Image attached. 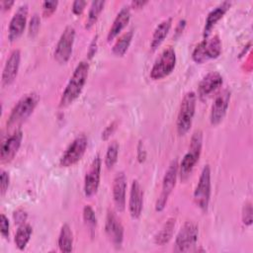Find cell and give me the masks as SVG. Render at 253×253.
Returning a JSON list of instances; mask_svg holds the SVG:
<instances>
[{"instance_id":"obj_24","label":"cell","mask_w":253,"mask_h":253,"mask_svg":"<svg viewBox=\"0 0 253 253\" xmlns=\"http://www.w3.org/2000/svg\"><path fill=\"white\" fill-rule=\"evenodd\" d=\"M176 224V218L170 217L167 219V221L163 224L162 228L159 230V232L154 237V242L157 245H164L169 242L173 235V231Z\"/></svg>"},{"instance_id":"obj_8","label":"cell","mask_w":253,"mask_h":253,"mask_svg":"<svg viewBox=\"0 0 253 253\" xmlns=\"http://www.w3.org/2000/svg\"><path fill=\"white\" fill-rule=\"evenodd\" d=\"M211 198V168L207 164L204 166L197 187L194 191V201L202 210L207 211Z\"/></svg>"},{"instance_id":"obj_27","label":"cell","mask_w":253,"mask_h":253,"mask_svg":"<svg viewBox=\"0 0 253 253\" xmlns=\"http://www.w3.org/2000/svg\"><path fill=\"white\" fill-rule=\"evenodd\" d=\"M132 36H133L132 31H128V32H126L125 34H123L117 40L116 43L113 46L114 54H116L117 56H123L126 52V50L130 44Z\"/></svg>"},{"instance_id":"obj_15","label":"cell","mask_w":253,"mask_h":253,"mask_svg":"<svg viewBox=\"0 0 253 253\" xmlns=\"http://www.w3.org/2000/svg\"><path fill=\"white\" fill-rule=\"evenodd\" d=\"M230 101V92L227 89L222 90L214 99L211 106L210 120L211 125L219 124L224 118Z\"/></svg>"},{"instance_id":"obj_29","label":"cell","mask_w":253,"mask_h":253,"mask_svg":"<svg viewBox=\"0 0 253 253\" xmlns=\"http://www.w3.org/2000/svg\"><path fill=\"white\" fill-rule=\"evenodd\" d=\"M118 154H119V143L117 141H113L109 144L106 156H105V164L108 169L113 168V166L116 164L118 160Z\"/></svg>"},{"instance_id":"obj_34","label":"cell","mask_w":253,"mask_h":253,"mask_svg":"<svg viewBox=\"0 0 253 253\" xmlns=\"http://www.w3.org/2000/svg\"><path fill=\"white\" fill-rule=\"evenodd\" d=\"M57 5H58V1H54V0L42 2V11H43V15H44V16H49V15H51V14L55 11Z\"/></svg>"},{"instance_id":"obj_17","label":"cell","mask_w":253,"mask_h":253,"mask_svg":"<svg viewBox=\"0 0 253 253\" xmlns=\"http://www.w3.org/2000/svg\"><path fill=\"white\" fill-rule=\"evenodd\" d=\"M143 208V190L137 180H133L130 187L128 210L132 218H138Z\"/></svg>"},{"instance_id":"obj_35","label":"cell","mask_w":253,"mask_h":253,"mask_svg":"<svg viewBox=\"0 0 253 253\" xmlns=\"http://www.w3.org/2000/svg\"><path fill=\"white\" fill-rule=\"evenodd\" d=\"M0 192H1V195L3 196L8 187H9V182H10V177H9V174L4 171V170H1V177H0Z\"/></svg>"},{"instance_id":"obj_36","label":"cell","mask_w":253,"mask_h":253,"mask_svg":"<svg viewBox=\"0 0 253 253\" xmlns=\"http://www.w3.org/2000/svg\"><path fill=\"white\" fill-rule=\"evenodd\" d=\"M86 4H87V2L83 1V0H76V1H74L73 4H72V11H73V13L75 15H80L83 12Z\"/></svg>"},{"instance_id":"obj_14","label":"cell","mask_w":253,"mask_h":253,"mask_svg":"<svg viewBox=\"0 0 253 253\" xmlns=\"http://www.w3.org/2000/svg\"><path fill=\"white\" fill-rule=\"evenodd\" d=\"M27 16H28V5L23 4L15 12L9 24L8 38L11 42L16 41L23 34L26 27V23H27Z\"/></svg>"},{"instance_id":"obj_13","label":"cell","mask_w":253,"mask_h":253,"mask_svg":"<svg viewBox=\"0 0 253 253\" xmlns=\"http://www.w3.org/2000/svg\"><path fill=\"white\" fill-rule=\"evenodd\" d=\"M101 173V158L96 155L90 165L89 170L86 173L84 180V193L85 196L90 198L94 196L99 188Z\"/></svg>"},{"instance_id":"obj_40","label":"cell","mask_w":253,"mask_h":253,"mask_svg":"<svg viewBox=\"0 0 253 253\" xmlns=\"http://www.w3.org/2000/svg\"><path fill=\"white\" fill-rule=\"evenodd\" d=\"M97 39H98V37L96 36L93 39V41L91 42V43H90V46H89V49H88V56H89V58L93 57V55L96 53V50H97Z\"/></svg>"},{"instance_id":"obj_3","label":"cell","mask_w":253,"mask_h":253,"mask_svg":"<svg viewBox=\"0 0 253 253\" xmlns=\"http://www.w3.org/2000/svg\"><path fill=\"white\" fill-rule=\"evenodd\" d=\"M203 144V133L201 130H196L191 138L188 152L184 155L180 165L178 173L182 181H185L191 175L196 163L198 162Z\"/></svg>"},{"instance_id":"obj_25","label":"cell","mask_w":253,"mask_h":253,"mask_svg":"<svg viewBox=\"0 0 253 253\" xmlns=\"http://www.w3.org/2000/svg\"><path fill=\"white\" fill-rule=\"evenodd\" d=\"M58 246L62 252H71L73 246V233L68 224L61 226L58 236Z\"/></svg>"},{"instance_id":"obj_5","label":"cell","mask_w":253,"mask_h":253,"mask_svg":"<svg viewBox=\"0 0 253 253\" xmlns=\"http://www.w3.org/2000/svg\"><path fill=\"white\" fill-rule=\"evenodd\" d=\"M176 65V53L173 47L165 48L155 60L151 70L150 77L153 80L161 79L169 75Z\"/></svg>"},{"instance_id":"obj_19","label":"cell","mask_w":253,"mask_h":253,"mask_svg":"<svg viewBox=\"0 0 253 253\" xmlns=\"http://www.w3.org/2000/svg\"><path fill=\"white\" fill-rule=\"evenodd\" d=\"M126 177L124 172H119L113 182V198L115 206L119 211H123L126 208Z\"/></svg>"},{"instance_id":"obj_22","label":"cell","mask_w":253,"mask_h":253,"mask_svg":"<svg viewBox=\"0 0 253 253\" xmlns=\"http://www.w3.org/2000/svg\"><path fill=\"white\" fill-rule=\"evenodd\" d=\"M230 5H231L230 2L224 1L209 13V15L207 17V20H206V24H205V29H204L205 39H208V37H209L211 29L213 28V26L216 24V22L219 19H221L223 17L225 12L229 9Z\"/></svg>"},{"instance_id":"obj_10","label":"cell","mask_w":253,"mask_h":253,"mask_svg":"<svg viewBox=\"0 0 253 253\" xmlns=\"http://www.w3.org/2000/svg\"><path fill=\"white\" fill-rule=\"evenodd\" d=\"M75 39V29L72 26H66L63 30L54 50V58L60 64L66 63L72 53L73 42Z\"/></svg>"},{"instance_id":"obj_42","label":"cell","mask_w":253,"mask_h":253,"mask_svg":"<svg viewBox=\"0 0 253 253\" xmlns=\"http://www.w3.org/2000/svg\"><path fill=\"white\" fill-rule=\"evenodd\" d=\"M147 3V1H142V0H134L131 2V6L133 8H141L143 7L145 4Z\"/></svg>"},{"instance_id":"obj_2","label":"cell","mask_w":253,"mask_h":253,"mask_svg":"<svg viewBox=\"0 0 253 253\" xmlns=\"http://www.w3.org/2000/svg\"><path fill=\"white\" fill-rule=\"evenodd\" d=\"M39 101L40 97L37 93L32 92L24 95L12 109L7 122V126H17L25 122L32 115Z\"/></svg>"},{"instance_id":"obj_18","label":"cell","mask_w":253,"mask_h":253,"mask_svg":"<svg viewBox=\"0 0 253 253\" xmlns=\"http://www.w3.org/2000/svg\"><path fill=\"white\" fill-rule=\"evenodd\" d=\"M222 84V76L216 71H211L206 74L201 80L198 88L199 97L201 99L207 98Z\"/></svg>"},{"instance_id":"obj_4","label":"cell","mask_w":253,"mask_h":253,"mask_svg":"<svg viewBox=\"0 0 253 253\" xmlns=\"http://www.w3.org/2000/svg\"><path fill=\"white\" fill-rule=\"evenodd\" d=\"M196 94L193 91L187 92L180 104L178 116H177V131L180 135L186 134L193 122L196 109Z\"/></svg>"},{"instance_id":"obj_26","label":"cell","mask_w":253,"mask_h":253,"mask_svg":"<svg viewBox=\"0 0 253 253\" xmlns=\"http://www.w3.org/2000/svg\"><path fill=\"white\" fill-rule=\"evenodd\" d=\"M32 232H33V230H32V226L30 224L23 223L18 227L16 235H15V243H16V246L20 250L25 249V247L27 246V244L31 238Z\"/></svg>"},{"instance_id":"obj_38","label":"cell","mask_w":253,"mask_h":253,"mask_svg":"<svg viewBox=\"0 0 253 253\" xmlns=\"http://www.w3.org/2000/svg\"><path fill=\"white\" fill-rule=\"evenodd\" d=\"M115 129H116V123H112L110 126H108L106 128H105V130L102 132V138L104 139V140H106V139H108L111 135H112V133L115 131Z\"/></svg>"},{"instance_id":"obj_7","label":"cell","mask_w":253,"mask_h":253,"mask_svg":"<svg viewBox=\"0 0 253 253\" xmlns=\"http://www.w3.org/2000/svg\"><path fill=\"white\" fill-rule=\"evenodd\" d=\"M221 52V42L218 36L204 39L194 49L192 57L197 63H203L211 58H216Z\"/></svg>"},{"instance_id":"obj_6","label":"cell","mask_w":253,"mask_h":253,"mask_svg":"<svg viewBox=\"0 0 253 253\" xmlns=\"http://www.w3.org/2000/svg\"><path fill=\"white\" fill-rule=\"evenodd\" d=\"M178 170H179V164L178 160L174 159L170 163L168 169L165 172V175L163 177L162 181V189H161V194L159 195L156 204H155V210L157 211H161L168 201V198L170 194L172 193L175 185H176V180H177V175H178Z\"/></svg>"},{"instance_id":"obj_31","label":"cell","mask_w":253,"mask_h":253,"mask_svg":"<svg viewBox=\"0 0 253 253\" xmlns=\"http://www.w3.org/2000/svg\"><path fill=\"white\" fill-rule=\"evenodd\" d=\"M40 24H41V19L38 14H34L31 18L30 24H29V35L31 37H35L40 29Z\"/></svg>"},{"instance_id":"obj_1","label":"cell","mask_w":253,"mask_h":253,"mask_svg":"<svg viewBox=\"0 0 253 253\" xmlns=\"http://www.w3.org/2000/svg\"><path fill=\"white\" fill-rule=\"evenodd\" d=\"M88 73H89V63L87 61H80L76 66V68L74 69V72L70 77L61 95L60 102H59L60 107H67L79 97L86 83Z\"/></svg>"},{"instance_id":"obj_43","label":"cell","mask_w":253,"mask_h":253,"mask_svg":"<svg viewBox=\"0 0 253 253\" xmlns=\"http://www.w3.org/2000/svg\"><path fill=\"white\" fill-rule=\"evenodd\" d=\"M185 24H186V21L185 20H181L180 22H179V24H178V26H177V28H176V34L178 35V34H181V32L183 31V29H184V27H185Z\"/></svg>"},{"instance_id":"obj_16","label":"cell","mask_w":253,"mask_h":253,"mask_svg":"<svg viewBox=\"0 0 253 253\" xmlns=\"http://www.w3.org/2000/svg\"><path fill=\"white\" fill-rule=\"evenodd\" d=\"M23 138V132L18 129L15 130L1 145L0 158L2 162L11 161L18 152Z\"/></svg>"},{"instance_id":"obj_23","label":"cell","mask_w":253,"mask_h":253,"mask_svg":"<svg viewBox=\"0 0 253 253\" xmlns=\"http://www.w3.org/2000/svg\"><path fill=\"white\" fill-rule=\"evenodd\" d=\"M171 26H172V18L164 19L161 23L157 25V27L153 32L151 42H150V46L152 50H155L162 43V42L165 40L166 36L168 35Z\"/></svg>"},{"instance_id":"obj_30","label":"cell","mask_w":253,"mask_h":253,"mask_svg":"<svg viewBox=\"0 0 253 253\" xmlns=\"http://www.w3.org/2000/svg\"><path fill=\"white\" fill-rule=\"evenodd\" d=\"M83 219L88 226L89 230H94L97 225V217L95 214L94 210L91 208V206L86 205L83 209Z\"/></svg>"},{"instance_id":"obj_32","label":"cell","mask_w":253,"mask_h":253,"mask_svg":"<svg viewBox=\"0 0 253 253\" xmlns=\"http://www.w3.org/2000/svg\"><path fill=\"white\" fill-rule=\"evenodd\" d=\"M252 206L250 203H246L242 209V221L246 225H250L252 223Z\"/></svg>"},{"instance_id":"obj_12","label":"cell","mask_w":253,"mask_h":253,"mask_svg":"<svg viewBox=\"0 0 253 253\" xmlns=\"http://www.w3.org/2000/svg\"><path fill=\"white\" fill-rule=\"evenodd\" d=\"M105 231L110 241L116 247H121L124 240V227L120 218L112 210H109L106 215Z\"/></svg>"},{"instance_id":"obj_28","label":"cell","mask_w":253,"mask_h":253,"mask_svg":"<svg viewBox=\"0 0 253 253\" xmlns=\"http://www.w3.org/2000/svg\"><path fill=\"white\" fill-rule=\"evenodd\" d=\"M105 5V1L102 0H98V1H93L91 3V6L89 8L88 11V15H87V20H86V25L85 27L87 29H90L98 20L100 13L102 12L103 8Z\"/></svg>"},{"instance_id":"obj_41","label":"cell","mask_w":253,"mask_h":253,"mask_svg":"<svg viewBox=\"0 0 253 253\" xmlns=\"http://www.w3.org/2000/svg\"><path fill=\"white\" fill-rule=\"evenodd\" d=\"M13 4H14V1H7V0H3L0 3L2 10H9Z\"/></svg>"},{"instance_id":"obj_21","label":"cell","mask_w":253,"mask_h":253,"mask_svg":"<svg viewBox=\"0 0 253 253\" xmlns=\"http://www.w3.org/2000/svg\"><path fill=\"white\" fill-rule=\"evenodd\" d=\"M129 18H130V9L128 6H124L116 16L113 22V25L108 33V36H107L108 42L114 40L122 32V30L128 23Z\"/></svg>"},{"instance_id":"obj_20","label":"cell","mask_w":253,"mask_h":253,"mask_svg":"<svg viewBox=\"0 0 253 253\" xmlns=\"http://www.w3.org/2000/svg\"><path fill=\"white\" fill-rule=\"evenodd\" d=\"M20 60H21V52L19 49H14L6 63H5V66L3 68V72H2V83L4 85H9L11 84L17 74H18V70H19V66H20Z\"/></svg>"},{"instance_id":"obj_39","label":"cell","mask_w":253,"mask_h":253,"mask_svg":"<svg viewBox=\"0 0 253 253\" xmlns=\"http://www.w3.org/2000/svg\"><path fill=\"white\" fill-rule=\"evenodd\" d=\"M145 157H146V152H145L143 143L141 141H139L138 145H137V158H138V161L139 162L144 161Z\"/></svg>"},{"instance_id":"obj_9","label":"cell","mask_w":253,"mask_h":253,"mask_svg":"<svg viewBox=\"0 0 253 253\" xmlns=\"http://www.w3.org/2000/svg\"><path fill=\"white\" fill-rule=\"evenodd\" d=\"M198 225L193 221H186L180 228L175 239V251L188 252L198 240Z\"/></svg>"},{"instance_id":"obj_33","label":"cell","mask_w":253,"mask_h":253,"mask_svg":"<svg viewBox=\"0 0 253 253\" xmlns=\"http://www.w3.org/2000/svg\"><path fill=\"white\" fill-rule=\"evenodd\" d=\"M0 232L4 238H9V220L4 213L0 215Z\"/></svg>"},{"instance_id":"obj_11","label":"cell","mask_w":253,"mask_h":253,"mask_svg":"<svg viewBox=\"0 0 253 253\" xmlns=\"http://www.w3.org/2000/svg\"><path fill=\"white\" fill-rule=\"evenodd\" d=\"M88 140L85 135L77 136L66 148L60 158L59 164L62 167H70L77 163L84 155L87 148Z\"/></svg>"},{"instance_id":"obj_37","label":"cell","mask_w":253,"mask_h":253,"mask_svg":"<svg viewBox=\"0 0 253 253\" xmlns=\"http://www.w3.org/2000/svg\"><path fill=\"white\" fill-rule=\"evenodd\" d=\"M27 218V213L25 211L23 210H18L14 212V219H15V222L18 223V224H23L25 223V220Z\"/></svg>"}]
</instances>
